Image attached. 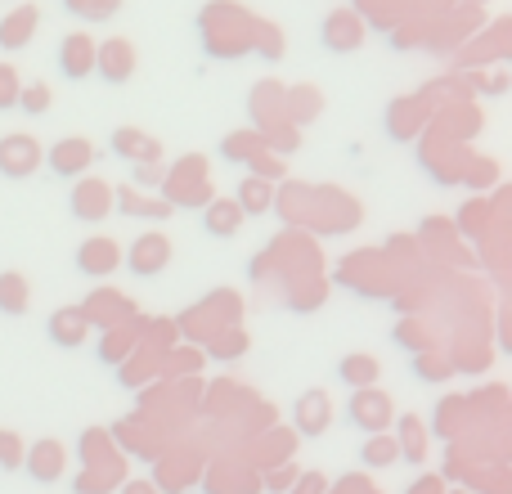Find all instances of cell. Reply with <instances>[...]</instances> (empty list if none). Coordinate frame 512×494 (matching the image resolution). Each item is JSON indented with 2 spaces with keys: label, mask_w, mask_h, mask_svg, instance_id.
Segmentation results:
<instances>
[{
  "label": "cell",
  "mask_w": 512,
  "mask_h": 494,
  "mask_svg": "<svg viewBox=\"0 0 512 494\" xmlns=\"http://www.w3.org/2000/svg\"><path fill=\"white\" fill-rule=\"evenodd\" d=\"M351 418L360 427H369V432H378V427L391 418L387 396H382V391H360V396H355V405H351Z\"/></svg>",
  "instance_id": "obj_1"
},
{
  "label": "cell",
  "mask_w": 512,
  "mask_h": 494,
  "mask_svg": "<svg viewBox=\"0 0 512 494\" xmlns=\"http://www.w3.org/2000/svg\"><path fill=\"white\" fill-rule=\"evenodd\" d=\"M167 239H140L135 243V256H131V270L135 274H158L167 265Z\"/></svg>",
  "instance_id": "obj_2"
},
{
  "label": "cell",
  "mask_w": 512,
  "mask_h": 494,
  "mask_svg": "<svg viewBox=\"0 0 512 494\" xmlns=\"http://www.w3.org/2000/svg\"><path fill=\"white\" fill-rule=\"evenodd\" d=\"M77 261H81V270H86V274H108L117 265V243H104V239L86 243Z\"/></svg>",
  "instance_id": "obj_3"
},
{
  "label": "cell",
  "mask_w": 512,
  "mask_h": 494,
  "mask_svg": "<svg viewBox=\"0 0 512 494\" xmlns=\"http://www.w3.org/2000/svg\"><path fill=\"white\" fill-rule=\"evenodd\" d=\"M360 459H364V468H391V463L400 459V441L396 436H369Z\"/></svg>",
  "instance_id": "obj_4"
},
{
  "label": "cell",
  "mask_w": 512,
  "mask_h": 494,
  "mask_svg": "<svg viewBox=\"0 0 512 494\" xmlns=\"http://www.w3.org/2000/svg\"><path fill=\"white\" fill-rule=\"evenodd\" d=\"M342 382H351V387H373V382H378V360H373V355H351V360H342Z\"/></svg>",
  "instance_id": "obj_5"
},
{
  "label": "cell",
  "mask_w": 512,
  "mask_h": 494,
  "mask_svg": "<svg viewBox=\"0 0 512 494\" xmlns=\"http://www.w3.org/2000/svg\"><path fill=\"white\" fill-rule=\"evenodd\" d=\"M54 342L59 346H77L81 337H86V319H81V310H63V315H54Z\"/></svg>",
  "instance_id": "obj_6"
},
{
  "label": "cell",
  "mask_w": 512,
  "mask_h": 494,
  "mask_svg": "<svg viewBox=\"0 0 512 494\" xmlns=\"http://www.w3.org/2000/svg\"><path fill=\"white\" fill-rule=\"evenodd\" d=\"M59 459H63L59 445H36L32 459H27V463H32V477L36 481H54V477H59Z\"/></svg>",
  "instance_id": "obj_7"
},
{
  "label": "cell",
  "mask_w": 512,
  "mask_h": 494,
  "mask_svg": "<svg viewBox=\"0 0 512 494\" xmlns=\"http://www.w3.org/2000/svg\"><path fill=\"white\" fill-rule=\"evenodd\" d=\"M0 310H14V315L27 310V283L18 274H0Z\"/></svg>",
  "instance_id": "obj_8"
},
{
  "label": "cell",
  "mask_w": 512,
  "mask_h": 494,
  "mask_svg": "<svg viewBox=\"0 0 512 494\" xmlns=\"http://www.w3.org/2000/svg\"><path fill=\"white\" fill-rule=\"evenodd\" d=\"M297 423L306 427L310 436L324 427V396H319V391H310V396H306V414H297Z\"/></svg>",
  "instance_id": "obj_9"
},
{
  "label": "cell",
  "mask_w": 512,
  "mask_h": 494,
  "mask_svg": "<svg viewBox=\"0 0 512 494\" xmlns=\"http://www.w3.org/2000/svg\"><path fill=\"white\" fill-rule=\"evenodd\" d=\"M212 234H234L239 230V207H212Z\"/></svg>",
  "instance_id": "obj_10"
},
{
  "label": "cell",
  "mask_w": 512,
  "mask_h": 494,
  "mask_svg": "<svg viewBox=\"0 0 512 494\" xmlns=\"http://www.w3.org/2000/svg\"><path fill=\"white\" fill-rule=\"evenodd\" d=\"M18 459H23V445H18V436L14 432H0V463H5V468H14Z\"/></svg>",
  "instance_id": "obj_11"
},
{
  "label": "cell",
  "mask_w": 512,
  "mask_h": 494,
  "mask_svg": "<svg viewBox=\"0 0 512 494\" xmlns=\"http://www.w3.org/2000/svg\"><path fill=\"white\" fill-rule=\"evenodd\" d=\"M297 494H324V477H306L297 486Z\"/></svg>",
  "instance_id": "obj_12"
},
{
  "label": "cell",
  "mask_w": 512,
  "mask_h": 494,
  "mask_svg": "<svg viewBox=\"0 0 512 494\" xmlns=\"http://www.w3.org/2000/svg\"><path fill=\"white\" fill-rule=\"evenodd\" d=\"M126 494H158V490L144 486V481H135V486H126Z\"/></svg>",
  "instance_id": "obj_13"
}]
</instances>
